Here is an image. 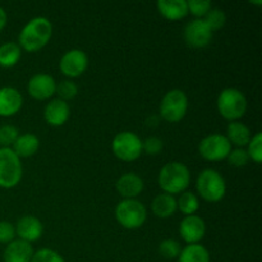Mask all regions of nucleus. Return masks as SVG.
<instances>
[{"label":"nucleus","mask_w":262,"mask_h":262,"mask_svg":"<svg viewBox=\"0 0 262 262\" xmlns=\"http://www.w3.org/2000/svg\"><path fill=\"white\" fill-rule=\"evenodd\" d=\"M53 35V25L45 17H35L19 32V48L28 53H36L48 45Z\"/></svg>","instance_id":"obj_1"},{"label":"nucleus","mask_w":262,"mask_h":262,"mask_svg":"<svg viewBox=\"0 0 262 262\" xmlns=\"http://www.w3.org/2000/svg\"><path fill=\"white\" fill-rule=\"evenodd\" d=\"M158 182L164 193H183L191 183V171L188 166L179 161H170L160 169Z\"/></svg>","instance_id":"obj_2"},{"label":"nucleus","mask_w":262,"mask_h":262,"mask_svg":"<svg viewBox=\"0 0 262 262\" xmlns=\"http://www.w3.org/2000/svg\"><path fill=\"white\" fill-rule=\"evenodd\" d=\"M217 110L224 119L237 122L246 114L247 99L241 90L234 87L224 89L217 96Z\"/></svg>","instance_id":"obj_3"},{"label":"nucleus","mask_w":262,"mask_h":262,"mask_svg":"<svg viewBox=\"0 0 262 262\" xmlns=\"http://www.w3.org/2000/svg\"><path fill=\"white\" fill-rule=\"evenodd\" d=\"M196 188L200 196L207 202H219L227 193V183L219 171L214 169H205L199 174Z\"/></svg>","instance_id":"obj_4"},{"label":"nucleus","mask_w":262,"mask_h":262,"mask_svg":"<svg viewBox=\"0 0 262 262\" xmlns=\"http://www.w3.org/2000/svg\"><path fill=\"white\" fill-rule=\"evenodd\" d=\"M115 219L125 229H138L147 219V210L138 200H123L115 207Z\"/></svg>","instance_id":"obj_5"},{"label":"nucleus","mask_w":262,"mask_h":262,"mask_svg":"<svg viewBox=\"0 0 262 262\" xmlns=\"http://www.w3.org/2000/svg\"><path fill=\"white\" fill-rule=\"evenodd\" d=\"M20 159L12 148H0V188H14L22 179Z\"/></svg>","instance_id":"obj_6"},{"label":"nucleus","mask_w":262,"mask_h":262,"mask_svg":"<svg viewBox=\"0 0 262 262\" xmlns=\"http://www.w3.org/2000/svg\"><path fill=\"white\" fill-rule=\"evenodd\" d=\"M188 110V97L179 89L166 92L160 102V115L169 123H178L186 117Z\"/></svg>","instance_id":"obj_7"},{"label":"nucleus","mask_w":262,"mask_h":262,"mask_svg":"<svg viewBox=\"0 0 262 262\" xmlns=\"http://www.w3.org/2000/svg\"><path fill=\"white\" fill-rule=\"evenodd\" d=\"M112 150L119 160L135 161L142 155V140L136 133L124 130L114 137Z\"/></svg>","instance_id":"obj_8"},{"label":"nucleus","mask_w":262,"mask_h":262,"mask_svg":"<svg viewBox=\"0 0 262 262\" xmlns=\"http://www.w3.org/2000/svg\"><path fill=\"white\" fill-rule=\"evenodd\" d=\"M232 145L224 135L212 133L202 138L199 143V152L207 161H222L228 158Z\"/></svg>","instance_id":"obj_9"},{"label":"nucleus","mask_w":262,"mask_h":262,"mask_svg":"<svg viewBox=\"0 0 262 262\" xmlns=\"http://www.w3.org/2000/svg\"><path fill=\"white\" fill-rule=\"evenodd\" d=\"M212 31L204 19H193L184 28V41L189 48H206L212 40Z\"/></svg>","instance_id":"obj_10"},{"label":"nucleus","mask_w":262,"mask_h":262,"mask_svg":"<svg viewBox=\"0 0 262 262\" xmlns=\"http://www.w3.org/2000/svg\"><path fill=\"white\" fill-rule=\"evenodd\" d=\"M87 67H89V58L86 53L79 49H72L67 51L59 61L60 72L69 78L82 76L86 72Z\"/></svg>","instance_id":"obj_11"},{"label":"nucleus","mask_w":262,"mask_h":262,"mask_svg":"<svg viewBox=\"0 0 262 262\" xmlns=\"http://www.w3.org/2000/svg\"><path fill=\"white\" fill-rule=\"evenodd\" d=\"M27 91L31 97L38 101L50 99L56 91V82L50 74L37 73L31 77L27 84Z\"/></svg>","instance_id":"obj_12"},{"label":"nucleus","mask_w":262,"mask_h":262,"mask_svg":"<svg viewBox=\"0 0 262 262\" xmlns=\"http://www.w3.org/2000/svg\"><path fill=\"white\" fill-rule=\"evenodd\" d=\"M206 233V225L204 219L197 215H189L186 216L179 224V234L183 238L187 245H196Z\"/></svg>","instance_id":"obj_13"},{"label":"nucleus","mask_w":262,"mask_h":262,"mask_svg":"<svg viewBox=\"0 0 262 262\" xmlns=\"http://www.w3.org/2000/svg\"><path fill=\"white\" fill-rule=\"evenodd\" d=\"M42 233V223L32 215H26V216L20 217L17 223V227H15V234L19 237V239L26 241L28 243L40 239Z\"/></svg>","instance_id":"obj_14"},{"label":"nucleus","mask_w":262,"mask_h":262,"mask_svg":"<svg viewBox=\"0 0 262 262\" xmlns=\"http://www.w3.org/2000/svg\"><path fill=\"white\" fill-rule=\"evenodd\" d=\"M71 115L68 102L60 99H54L45 106L43 110V119L49 125L53 127H61L67 123Z\"/></svg>","instance_id":"obj_15"},{"label":"nucleus","mask_w":262,"mask_h":262,"mask_svg":"<svg viewBox=\"0 0 262 262\" xmlns=\"http://www.w3.org/2000/svg\"><path fill=\"white\" fill-rule=\"evenodd\" d=\"M23 97L14 87H2L0 89V117H13L20 110Z\"/></svg>","instance_id":"obj_16"},{"label":"nucleus","mask_w":262,"mask_h":262,"mask_svg":"<svg viewBox=\"0 0 262 262\" xmlns=\"http://www.w3.org/2000/svg\"><path fill=\"white\" fill-rule=\"evenodd\" d=\"M33 248L31 243L22 239H14L8 243L4 250V262H31L33 256Z\"/></svg>","instance_id":"obj_17"},{"label":"nucleus","mask_w":262,"mask_h":262,"mask_svg":"<svg viewBox=\"0 0 262 262\" xmlns=\"http://www.w3.org/2000/svg\"><path fill=\"white\" fill-rule=\"evenodd\" d=\"M115 188L124 200L136 199L143 191V181L135 173L123 174L115 183Z\"/></svg>","instance_id":"obj_18"},{"label":"nucleus","mask_w":262,"mask_h":262,"mask_svg":"<svg viewBox=\"0 0 262 262\" xmlns=\"http://www.w3.org/2000/svg\"><path fill=\"white\" fill-rule=\"evenodd\" d=\"M159 13L168 20L183 19L188 14L186 0H159L156 3Z\"/></svg>","instance_id":"obj_19"},{"label":"nucleus","mask_w":262,"mask_h":262,"mask_svg":"<svg viewBox=\"0 0 262 262\" xmlns=\"http://www.w3.org/2000/svg\"><path fill=\"white\" fill-rule=\"evenodd\" d=\"M40 147V140L33 133H25L18 136L17 141L13 143L12 150L18 158H31L37 152Z\"/></svg>","instance_id":"obj_20"},{"label":"nucleus","mask_w":262,"mask_h":262,"mask_svg":"<svg viewBox=\"0 0 262 262\" xmlns=\"http://www.w3.org/2000/svg\"><path fill=\"white\" fill-rule=\"evenodd\" d=\"M151 210H152L154 215L160 219H168V217L173 216L178 210L176 197L168 193L158 194L151 204Z\"/></svg>","instance_id":"obj_21"},{"label":"nucleus","mask_w":262,"mask_h":262,"mask_svg":"<svg viewBox=\"0 0 262 262\" xmlns=\"http://www.w3.org/2000/svg\"><path fill=\"white\" fill-rule=\"evenodd\" d=\"M228 141L230 145H235L238 148H243L248 145V142L252 138L250 128L246 124L241 122H230L227 128V136Z\"/></svg>","instance_id":"obj_22"},{"label":"nucleus","mask_w":262,"mask_h":262,"mask_svg":"<svg viewBox=\"0 0 262 262\" xmlns=\"http://www.w3.org/2000/svg\"><path fill=\"white\" fill-rule=\"evenodd\" d=\"M178 262H210V253L207 248L200 243L187 245L182 248L178 256Z\"/></svg>","instance_id":"obj_23"},{"label":"nucleus","mask_w":262,"mask_h":262,"mask_svg":"<svg viewBox=\"0 0 262 262\" xmlns=\"http://www.w3.org/2000/svg\"><path fill=\"white\" fill-rule=\"evenodd\" d=\"M22 49L15 42H5L0 45V67L12 68L19 61Z\"/></svg>","instance_id":"obj_24"},{"label":"nucleus","mask_w":262,"mask_h":262,"mask_svg":"<svg viewBox=\"0 0 262 262\" xmlns=\"http://www.w3.org/2000/svg\"><path fill=\"white\" fill-rule=\"evenodd\" d=\"M199 207V197L192 193V192H183V193H181L179 199L177 200V209L181 210L182 214H184L186 216L196 214Z\"/></svg>","instance_id":"obj_25"},{"label":"nucleus","mask_w":262,"mask_h":262,"mask_svg":"<svg viewBox=\"0 0 262 262\" xmlns=\"http://www.w3.org/2000/svg\"><path fill=\"white\" fill-rule=\"evenodd\" d=\"M204 20L209 26L210 30L214 32V31H217L222 27H224L225 22H227V15L219 8H211L210 12L204 17Z\"/></svg>","instance_id":"obj_26"},{"label":"nucleus","mask_w":262,"mask_h":262,"mask_svg":"<svg viewBox=\"0 0 262 262\" xmlns=\"http://www.w3.org/2000/svg\"><path fill=\"white\" fill-rule=\"evenodd\" d=\"M181 251V243L176 239H165L159 245V252L164 258H168V260L178 258Z\"/></svg>","instance_id":"obj_27"},{"label":"nucleus","mask_w":262,"mask_h":262,"mask_svg":"<svg viewBox=\"0 0 262 262\" xmlns=\"http://www.w3.org/2000/svg\"><path fill=\"white\" fill-rule=\"evenodd\" d=\"M19 130L14 125L5 124L0 127V146L5 148H12L13 143L17 141Z\"/></svg>","instance_id":"obj_28"},{"label":"nucleus","mask_w":262,"mask_h":262,"mask_svg":"<svg viewBox=\"0 0 262 262\" xmlns=\"http://www.w3.org/2000/svg\"><path fill=\"white\" fill-rule=\"evenodd\" d=\"M55 94H58L59 99L67 102L68 100L74 99L77 96V94H78V87H77V84L73 81L66 79V81H61L60 83L56 84Z\"/></svg>","instance_id":"obj_29"},{"label":"nucleus","mask_w":262,"mask_h":262,"mask_svg":"<svg viewBox=\"0 0 262 262\" xmlns=\"http://www.w3.org/2000/svg\"><path fill=\"white\" fill-rule=\"evenodd\" d=\"M248 158L252 159L256 164H260L262 161V133L258 132L252 136L251 141L247 145Z\"/></svg>","instance_id":"obj_30"},{"label":"nucleus","mask_w":262,"mask_h":262,"mask_svg":"<svg viewBox=\"0 0 262 262\" xmlns=\"http://www.w3.org/2000/svg\"><path fill=\"white\" fill-rule=\"evenodd\" d=\"M187 5H188V13L197 17V19H202V17H205L212 8L211 2L209 0H189L187 2Z\"/></svg>","instance_id":"obj_31"},{"label":"nucleus","mask_w":262,"mask_h":262,"mask_svg":"<svg viewBox=\"0 0 262 262\" xmlns=\"http://www.w3.org/2000/svg\"><path fill=\"white\" fill-rule=\"evenodd\" d=\"M31 262H66V260L51 248H41L33 253Z\"/></svg>","instance_id":"obj_32"},{"label":"nucleus","mask_w":262,"mask_h":262,"mask_svg":"<svg viewBox=\"0 0 262 262\" xmlns=\"http://www.w3.org/2000/svg\"><path fill=\"white\" fill-rule=\"evenodd\" d=\"M228 161H229L230 165L235 166V168H242V166H246L250 161V158H248V154L246 151V148H235V150H232L228 155Z\"/></svg>","instance_id":"obj_33"},{"label":"nucleus","mask_w":262,"mask_h":262,"mask_svg":"<svg viewBox=\"0 0 262 262\" xmlns=\"http://www.w3.org/2000/svg\"><path fill=\"white\" fill-rule=\"evenodd\" d=\"M163 150V141L158 137H148L142 141V152L145 151L148 155H158Z\"/></svg>","instance_id":"obj_34"},{"label":"nucleus","mask_w":262,"mask_h":262,"mask_svg":"<svg viewBox=\"0 0 262 262\" xmlns=\"http://www.w3.org/2000/svg\"><path fill=\"white\" fill-rule=\"evenodd\" d=\"M15 238V227L9 222H0V243L13 242Z\"/></svg>","instance_id":"obj_35"},{"label":"nucleus","mask_w":262,"mask_h":262,"mask_svg":"<svg viewBox=\"0 0 262 262\" xmlns=\"http://www.w3.org/2000/svg\"><path fill=\"white\" fill-rule=\"evenodd\" d=\"M7 20H8L7 12H5V10L0 7V31H3V28L7 26Z\"/></svg>","instance_id":"obj_36"}]
</instances>
